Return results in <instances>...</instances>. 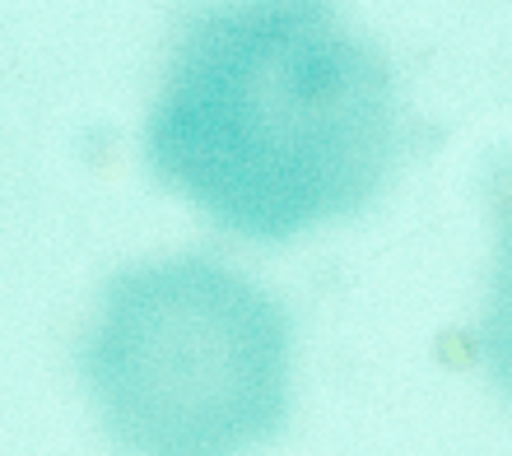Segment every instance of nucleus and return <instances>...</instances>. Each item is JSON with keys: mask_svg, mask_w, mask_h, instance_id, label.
Returning a JSON list of instances; mask_svg holds the SVG:
<instances>
[{"mask_svg": "<svg viewBox=\"0 0 512 456\" xmlns=\"http://www.w3.org/2000/svg\"><path fill=\"white\" fill-rule=\"evenodd\" d=\"M387 56L322 5H210L177 33L145 149L224 233L284 242L354 215L401 159Z\"/></svg>", "mask_w": 512, "mask_h": 456, "instance_id": "obj_1", "label": "nucleus"}, {"mask_svg": "<svg viewBox=\"0 0 512 456\" xmlns=\"http://www.w3.org/2000/svg\"><path fill=\"white\" fill-rule=\"evenodd\" d=\"M494 210H499V247H494V275H489L485 317H480V354L499 391L512 401V168L499 173Z\"/></svg>", "mask_w": 512, "mask_h": 456, "instance_id": "obj_3", "label": "nucleus"}, {"mask_svg": "<svg viewBox=\"0 0 512 456\" xmlns=\"http://www.w3.org/2000/svg\"><path fill=\"white\" fill-rule=\"evenodd\" d=\"M84 382L122 452L238 456L289 415L294 326L215 256L140 261L103 289Z\"/></svg>", "mask_w": 512, "mask_h": 456, "instance_id": "obj_2", "label": "nucleus"}]
</instances>
